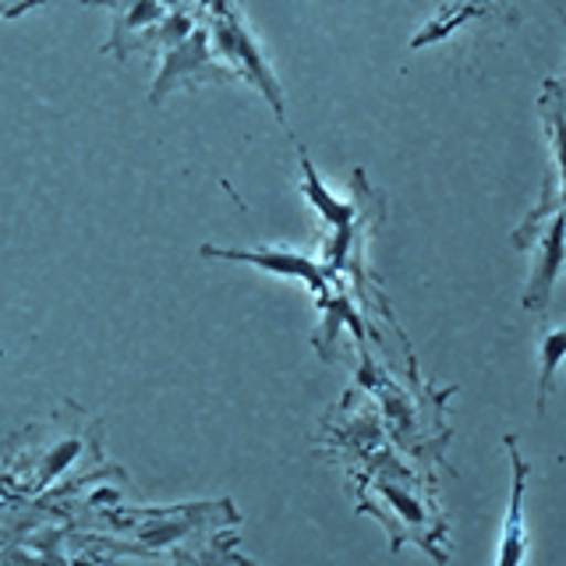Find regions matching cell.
<instances>
[{"instance_id":"6da1fadb","label":"cell","mask_w":566,"mask_h":566,"mask_svg":"<svg viewBox=\"0 0 566 566\" xmlns=\"http://www.w3.org/2000/svg\"><path fill=\"white\" fill-rule=\"evenodd\" d=\"M202 255L209 259H230V262H248V265H259V270L273 273V276H291L308 283L315 294L326 291V273L308 255H297V252H280V248H259V252H248V248H212L206 244Z\"/></svg>"},{"instance_id":"7a4b0ae2","label":"cell","mask_w":566,"mask_h":566,"mask_svg":"<svg viewBox=\"0 0 566 566\" xmlns=\"http://www.w3.org/2000/svg\"><path fill=\"white\" fill-rule=\"evenodd\" d=\"M566 262V212H556L553 223L545 227L542 244H538V259H535V273H531L527 294H524V308L527 312H545L548 294H553V283Z\"/></svg>"},{"instance_id":"3957f363","label":"cell","mask_w":566,"mask_h":566,"mask_svg":"<svg viewBox=\"0 0 566 566\" xmlns=\"http://www.w3.org/2000/svg\"><path fill=\"white\" fill-rule=\"evenodd\" d=\"M506 450H510V464H513V492H510V510H506V524H503V545H500V559L503 566L524 563L527 556V535H524V489H527V460L517 450V439L506 436Z\"/></svg>"},{"instance_id":"277c9868","label":"cell","mask_w":566,"mask_h":566,"mask_svg":"<svg viewBox=\"0 0 566 566\" xmlns=\"http://www.w3.org/2000/svg\"><path fill=\"white\" fill-rule=\"evenodd\" d=\"M301 170H305V185H301V191H305V199L323 212V220L333 227V230H350V220H354V209L347 206V202H340V199H333V195L326 191V185L318 181V174H315V167H312V159L301 153Z\"/></svg>"},{"instance_id":"5b68a950","label":"cell","mask_w":566,"mask_h":566,"mask_svg":"<svg viewBox=\"0 0 566 566\" xmlns=\"http://www.w3.org/2000/svg\"><path fill=\"white\" fill-rule=\"evenodd\" d=\"M538 350H542V376H538V411H542L545 397L553 394L556 368L566 358V329H545L542 340H538Z\"/></svg>"},{"instance_id":"8992f818","label":"cell","mask_w":566,"mask_h":566,"mask_svg":"<svg viewBox=\"0 0 566 566\" xmlns=\"http://www.w3.org/2000/svg\"><path fill=\"white\" fill-rule=\"evenodd\" d=\"M548 111H553V106H548ZM548 120H553L556 156H559V170H563V181H566V99H559V106L548 114Z\"/></svg>"},{"instance_id":"52a82bcc","label":"cell","mask_w":566,"mask_h":566,"mask_svg":"<svg viewBox=\"0 0 566 566\" xmlns=\"http://www.w3.org/2000/svg\"><path fill=\"white\" fill-rule=\"evenodd\" d=\"M35 4H43V0H0V22H4V18L25 14V11L35 8Z\"/></svg>"}]
</instances>
